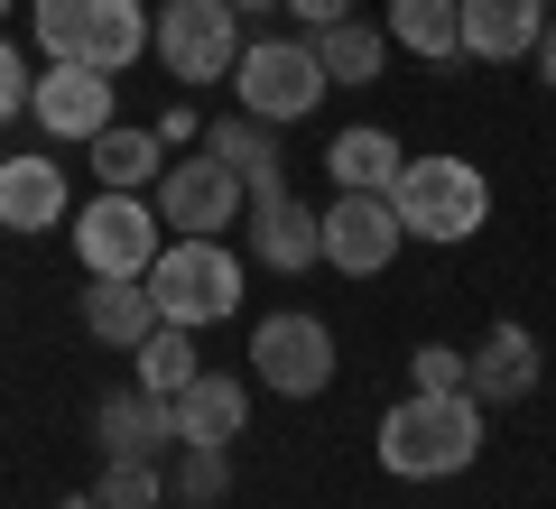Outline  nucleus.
<instances>
[{"label": "nucleus", "mask_w": 556, "mask_h": 509, "mask_svg": "<svg viewBox=\"0 0 556 509\" xmlns=\"http://www.w3.org/2000/svg\"><path fill=\"white\" fill-rule=\"evenodd\" d=\"M473 454H482V398L473 390H455V398L408 390L380 417V472H399V482H455Z\"/></svg>", "instance_id": "obj_1"}, {"label": "nucleus", "mask_w": 556, "mask_h": 509, "mask_svg": "<svg viewBox=\"0 0 556 509\" xmlns=\"http://www.w3.org/2000/svg\"><path fill=\"white\" fill-rule=\"evenodd\" d=\"M28 28H38L47 65H93L121 75L130 56H149V0H28Z\"/></svg>", "instance_id": "obj_2"}, {"label": "nucleus", "mask_w": 556, "mask_h": 509, "mask_svg": "<svg viewBox=\"0 0 556 509\" xmlns=\"http://www.w3.org/2000/svg\"><path fill=\"white\" fill-rule=\"evenodd\" d=\"M390 204L408 222V241H473L492 222V177H482L473 157H408Z\"/></svg>", "instance_id": "obj_3"}, {"label": "nucleus", "mask_w": 556, "mask_h": 509, "mask_svg": "<svg viewBox=\"0 0 556 509\" xmlns=\"http://www.w3.org/2000/svg\"><path fill=\"white\" fill-rule=\"evenodd\" d=\"M149 296H159V325H223V315H241V259L223 251V241H167L159 259H149Z\"/></svg>", "instance_id": "obj_4"}, {"label": "nucleus", "mask_w": 556, "mask_h": 509, "mask_svg": "<svg viewBox=\"0 0 556 509\" xmlns=\"http://www.w3.org/2000/svg\"><path fill=\"white\" fill-rule=\"evenodd\" d=\"M149 56H159L177 84H232V65H241V10H232V0H159Z\"/></svg>", "instance_id": "obj_5"}, {"label": "nucleus", "mask_w": 556, "mask_h": 509, "mask_svg": "<svg viewBox=\"0 0 556 509\" xmlns=\"http://www.w3.org/2000/svg\"><path fill=\"white\" fill-rule=\"evenodd\" d=\"M65 232H75V251H84V278H149V259L167 251L159 204H149V195H121V186H102Z\"/></svg>", "instance_id": "obj_6"}, {"label": "nucleus", "mask_w": 556, "mask_h": 509, "mask_svg": "<svg viewBox=\"0 0 556 509\" xmlns=\"http://www.w3.org/2000/svg\"><path fill=\"white\" fill-rule=\"evenodd\" d=\"M325 56H316V38H251L241 47V65H232V93H241V112L251 120H306L325 102Z\"/></svg>", "instance_id": "obj_7"}, {"label": "nucleus", "mask_w": 556, "mask_h": 509, "mask_svg": "<svg viewBox=\"0 0 556 509\" xmlns=\"http://www.w3.org/2000/svg\"><path fill=\"white\" fill-rule=\"evenodd\" d=\"M251 371L269 380L278 398H316V390H334V333H325L316 315L278 306V315L251 325Z\"/></svg>", "instance_id": "obj_8"}, {"label": "nucleus", "mask_w": 556, "mask_h": 509, "mask_svg": "<svg viewBox=\"0 0 556 509\" xmlns=\"http://www.w3.org/2000/svg\"><path fill=\"white\" fill-rule=\"evenodd\" d=\"M241 214H251V186H241V177L223 167L214 149L177 157V167L159 177V222H177L186 241H223V232H232Z\"/></svg>", "instance_id": "obj_9"}, {"label": "nucleus", "mask_w": 556, "mask_h": 509, "mask_svg": "<svg viewBox=\"0 0 556 509\" xmlns=\"http://www.w3.org/2000/svg\"><path fill=\"white\" fill-rule=\"evenodd\" d=\"M399 241H408V222H399L390 195H334V204H325V269L380 278L399 259Z\"/></svg>", "instance_id": "obj_10"}, {"label": "nucleus", "mask_w": 556, "mask_h": 509, "mask_svg": "<svg viewBox=\"0 0 556 509\" xmlns=\"http://www.w3.org/2000/svg\"><path fill=\"white\" fill-rule=\"evenodd\" d=\"M28 112H38L47 139H75V149H93L102 130H112V75H93V65H47L38 93H28Z\"/></svg>", "instance_id": "obj_11"}, {"label": "nucleus", "mask_w": 556, "mask_h": 509, "mask_svg": "<svg viewBox=\"0 0 556 509\" xmlns=\"http://www.w3.org/2000/svg\"><path fill=\"white\" fill-rule=\"evenodd\" d=\"M93 445H102V463H159L177 445V417H167V398H149L130 380V390L93 398Z\"/></svg>", "instance_id": "obj_12"}, {"label": "nucleus", "mask_w": 556, "mask_h": 509, "mask_svg": "<svg viewBox=\"0 0 556 509\" xmlns=\"http://www.w3.org/2000/svg\"><path fill=\"white\" fill-rule=\"evenodd\" d=\"M56 222H75V195H65V167L38 149L0 157V232H56Z\"/></svg>", "instance_id": "obj_13"}, {"label": "nucleus", "mask_w": 556, "mask_h": 509, "mask_svg": "<svg viewBox=\"0 0 556 509\" xmlns=\"http://www.w3.org/2000/svg\"><path fill=\"white\" fill-rule=\"evenodd\" d=\"M241 222H251V259H260V269H278V278H298V269H316V259H325V214H316V204H298V195H260Z\"/></svg>", "instance_id": "obj_14"}, {"label": "nucleus", "mask_w": 556, "mask_h": 509, "mask_svg": "<svg viewBox=\"0 0 556 509\" xmlns=\"http://www.w3.org/2000/svg\"><path fill=\"white\" fill-rule=\"evenodd\" d=\"M464 361H473V380H464V390H473L482 408H510V398H529L538 371H547V353H538V333H529V325H492Z\"/></svg>", "instance_id": "obj_15"}, {"label": "nucleus", "mask_w": 556, "mask_h": 509, "mask_svg": "<svg viewBox=\"0 0 556 509\" xmlns=\"http://www.w3.org/2000/svg\"><path fill=\"white\" fill-rule=\"evenodd\" d=\"M167 417H177V445H241V427H251V390H241L232 371H195L177 398H167Z\"/></svg>", "instance_id": "obj_16"}, {"label": "nucleus", "mask_w": 556, "mask_h": 509, "mask_svg": "<svg viewBox=\"0 0 556 509\" xmlns=\"http://www.w3.org/2000/svg\"><path fill=\"white\" fill-rule=\"evenodd\" d=\"M547 20H556L547 0H464V56L519 65V56H538V28Z\"/></svg>", "instance_id": "obj_17"}, {"label": "nucleus", "mask_w": 556, "mask_h": 509, "mask_svg": "<svg viewBox=\"0 0 556 509\" xmlns=\"http://www.w3.org/2000/svg\"><path fill=\"white\" fill-rule=\"evenodd\" d=\"M84 333L112 343V353H139V343L159 333V296H149V278H84Z\"/></svg>", "instance_id": "obj_18"}, {"label": "nucleus", "mask_w": 556, "mask_h": 509, "mask_svg": "<svg viewBox=\"0 0 556 509\" xmlns=\"http://www.w3.org/2000/svg\"><path fill=\"white\" fill-rule=\"evenodd\" d=\"M399 167H408V149H399L380 120H353V130H334V149H325V177H334V195H390Z\"/></svg>", "instance_id": "obj_19"}, {"label": "nucleus", "mask_w": 556, "mask_h": 509, "mask_svg": "<svg viewBox=\"0 0 556 509\" xmlns=\"http://www.w3.org/2000/svg\"><path fill=\"white\" fill-rule=\"evenodd\" d=\"M269 130H278V120H251V112H223L214 130H204V149H214L223 167L251 186V204H260V195H288V177H278V139H269Z\"/></svg>", "instance_id": "obj_20"}, {"label": "nucleus", "mask_w": 556, "mask_h": 509, "mask_svg": "<svg viewBox=\"0 0 556 509\" xmlns=\"http://www.w3.org/2000/svg\"><path fill=\"white\" fill-rule=\"evenodd\" d=\"M159 149H167L159 130H130V120H112V130L93 139V177L121 186V195H149V186L167 177V157H159Z\"/></svg>", "instance_id": "obj_21"}, {"label": "nucleus", "mask_w": 556, "mask_h": 509, "mask_svg": "<svg viewBox=\"0 0 556 509\" xmlns=\"http://www.w3.org/2000/svg\"><path fill=\"white\" fill-rule=\"evenodd\" d=\"M390 47L408 56H464V0H390Z\"/></svg>", "instance_id": "obj_22"}, {"label": "nucleus", "mask_w": 556, "mask_h": 509, "mask_svg": "<svg viewBox=\"0 0 556 509\" xmlns=\"http://www.w3.org/2000/svg\"><path fill=\"white\" fill-rule=\"evenodd\" d=\"M316 56H325V75H334V84H380L390 38H380L371 20H334V28H316Z\"/></svg>", "instance_id": "obj_23"}, {"label": "nucleus", "mask_w": 556, "mask_h": 509, "mask_svg": "<svg viewBox=\"0 0 556 509\" xmlns=\"http://www.w3.org/2000/svg\"><path fill=\"white\" fill-rule=\"evenodd\" d=\"M130 371H139V390H149V398H177L186 380L204 371V361H195V333H186V325H159V333L130 353Z\"/></svg>", "instance_id": "obj_24"}, {"label": "nucleus", "mask_w": 556, "mask_h": 509, "mask_svg": "<svg viewBox=\"0 0 556 509\" xmlns=\"http://www.w3.org/2000/svg\"><path fill=\"white\" fill-rule=\"evenodd\" d=\"M223 491H232V445H186V463H177V500H186V509H214Z\"/></svg>", "instance_id": "obj_25"}, {"label": "nucleus", "mask_w": 556, "mask_h": 509, "mask_svg": "<svg viewBox=\"0 0 556 509\" xmlns=\"http://www.w3.org/2000/svg\"><path fill=\"white\" fill-rule=\"evenodd\" d=\"M102 509H167V482H159V463H102Z\"/></svg>", "instance_id": "obj_26"}, {"label": "nucleus", "mask_w": 556, "mask_h": 509, "mask_svg": "<svg viewBox=\"0 0 556 509\" xmlns=\"http://www.w3.org/2000/svg\"><path fill=\"white\" fill-rule=\"evenodd\" d=\"M408 380H417L427 398H455L464 380H473V361H464L455 343H417V353H408Z\"/></svg>", "instance_id": "obj_27"}, {"label": "nucleus", "mask_w": 556, "mask_h": 509, "mask_svg": "<svg viewBox=\"0 0 556 509\" xmlns=\"http://www.w3.org/2000/svg\"><path fill=\"white\" fill-rule=\"evenodd\" d=\"M28 93H38V75H28V65H20V47L0 38V120L20 112V102H28Z\"/></svg>", "instance_id": "obj_28"}, {"label": "nucleus", "mask_w": 556, "mask_h": 509, "mask_svg": "<svg viewBox=\"0 0 556 509\" xmlns=\"http://www.w3.org/2000/svg\"><path fill=\"white\" fill-rule=\"evenodd\" d=\"M306 28H334V20H353V0H288Z\"/></svg>", "instance_id": "obj_29"}, {"label": "nucleus", "mask_w": 556, "mask_h": 509, "mask_svg": "<svg viewBox=\"0 0 556 509\" xmlns=\"http://www.w3.org/2000/svg\"><path fill=\"white\" fill-rule=\"evenodd\" d=\"M538 75H547V84H556V20H547V28H538Z\"/></svg>", "instance_id": "obj_30"}, {"label": "nucleus", "mask_w": 556, "mask_h": 509, "mask_svg": "<svg viewBox=\"0 0 556 509\" xmlns=\"http://www.w3.org/2000/svg\"><path fill=\"white\" fill-rule=\"evenodd\" d=\"M232 10H241V20H260V10H288V0H232Z\"/></svg>", "instance_id": "obj_31"}, {"label": "nucleus", "mask_w": 556, "mask_h": 509, "mask_svg": "<svg viewBox=\"0 0 556 509\" xmlns=\"http://www.w3.org/2000/svg\"><path fill=\"white\" fill-rule=\"evenodd\" d=\"M56 509H102V491H75V500H56Z\"/></svg>", "instance_id": "obj_32"}, {"label": "nucleus", "mask_w": 556, "mask_h": 509, "mask_svg": "<svg viewBox=\"0 0 556 509\" xmlns=\"http://www.w3.org/2000/svg\"><path fill=\"white\" fill-rule=\"evenodd\" d=\"M0 20H10V0H0Z\"/></svg>", "instance_id": "obj_33"}, {"label": "nucleus", "mask_w": 556, "mask_h": 509, "mask_svg": "<svg viewBox=\"0 0 556 509\" xmlns=\"http://www.w3.org/2000/svg\"><path fill=\"white\" fill-rule=\"evenodd\" d=\"M547 10H556V0H547Z\"/></svg>", "instance_id": "obj_34"}]
</instances>
